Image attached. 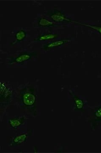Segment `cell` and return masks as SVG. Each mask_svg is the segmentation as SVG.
I'll list each match as a JSON object with an SVG mask.
<instances>
[{
	"mask_svg": "<svg viewBox=\"0 0 101 153\" xmlns=\"http://www.w3.org/2000/svg\"><path fill=\"white\" fill-rule=\"evenodd\" d=\"M81 25H84V26H86V27H89L92 28V29H94L97 31L98 32H99L101 34V27H97L96 26H92V25H87L86 24H79Z\"/></svg>",
	"mask_w": 101,
	"mask_h": 153,
	"instance_id": "cell-11",
	"label": "cell"
},
{
	"mask_svg": "<svg viewBox=\"0 0 101 153\" xmlns=\"http://www.w3.org/2000/svg\"><path fill=\"white\" fill-rule=\"evenodd\" d=\"M39 25L42 26H50L53 25V24L45 18H42L39 22Z\"/></svg>",
	"mask_w": 101,
	"mask_h": 153,
	"instance_id": "cell-9",
	"label": "cell"
},
{
	"mask_svg": "<svg viewBox=\"0 0 101 153\" xmlns=\"http://www.w3.org/2000/svg\"><path fill=\"white\" fill-rule=\"evenodd\" d=\"M75 102L78 109H82L84 106V102L82 100L77 97H75Z\"/></svg>",
	"mask_w": 101,
	"mask_h": 153,
	"instance_id": "cell-8",
	"label": "cell"
},
{
	"mask_svg": "<svg viewBox=\"0 0 101 153\" xmlns=\"http://www.w3.org/2000/svg\"><path fill=\"white\" fill-rule=\"evenodd\" d=\"M51 18L54 21L56 22H63L64 21L71 22V20L67 19L63 14H61L60 13H58L52 15Z\"/></svg>",
	"mask_w": 101,
	"mask_h": 153,
	"instance_id": "cell-4",
	"label": "cell"
},
{
	"mask_svg": "<svg viewBox=\"0 0 101 153\" xmlns=\"http://www.w3.org/2000/svg\"><path fill=\"white\" fill-rule=\"evenodd\" d=\"M35 96L29 92L24 94L22 96V101L24 105L26 107H34L36 102Z\"/></svg>",
	"mask_w": 101,
	"mask_h": 153,
	"instance_id": "cell-1",
	"label": "cell"
},
{
	"mask_svg": "<svg viewBox=\"0 0 101 153\" xmlns=\"http://www.w3.org/2000/svg\"><path fill=\"white\" fill-rule=\"evenodd\" d=\"M95 116L97 118H101V107L100 108L95 112Z\"/></svg>",
	"mask_w": 101,
	"mask_h": 153,
	"instance_id": "cell-12",
	"label": "cell"
},
{
	"mask_svg": "<svg viewBox=\"0 0 101 153\" xmlns=\"http://www.w3.org/2000/svg\"><path fill=\"white\" fill-rule=\"evenodd\" d=\"M25 121L24 117L14 118L9 121L10 125L14 128H16L22 125Z\"/></svg>",
	"mask_w": 101,
	"mask_h": 153,
	"instance_id": "cell-2",
	"label": "cell"
},
{
	"mask_svg": "<svg viewBox=\"0 0 101 153\" xmlns=\"http://www.w3.org/2000/svg\"><path fill=\"white\" fill-rule=\"evenodd\" d=\"M56 34H45L40 36L38 38V40L39 41H45V40H50L58 37Z\"/></svg>",
	"mask_w": 101,
	"mask_h": 153,
	"instance_id": "cell-5",
	"label": "cell"
},
{
	"mask_svg": "<svg viewBox=\"0 0 101 153\" xmlns=\"http://www.w3.org/2000/svg\"><path fill=\"white\" fill-rule=\"evenodd\" d=\"M26 36V33L23 30H20L19 31L18 33H17L16 34V38L17 40L19 41H21Z\"/></svg>",
	"mask_w": 101,
	"mask_h": 153,
	"instance_id": "cell-10",
	"label": "cell"
},
{
	"mask_svg": "<svg viewBox=\"0 0 101 153\" xmlns=\"http://www.w3.org/2000/svg\"><path fill=\"white\" fill-rule=\"evenodd\" d=\"M27 137L28 134H23L14 137L12 140L13 143L12 144V146L20 144L26 141Z\"/></svg>",
	"mask_w": 101,
	"mask_h": 153,
	"instance_id": "cell-3",
	"label": "cell"
},
{
	"mask_svg": "<svg viewBox=\"0 0 101 153\" xmlns=\"http://www.w3.org/2000/svg\"><path fill=\"white\" fill-rule=\"evenodd\" d=\"M67 41H54L52 42L51 43L48 44L47 46L48 48H53V47H58V46H61L62 44H64L65 42H67Z\"/></svg>",
	"mask_w": 101,
	"mask_h": 153,
	"instance_id": "cell-7",
	"label": "cell"
},
{
	"mask_svg": "<svg viewBox=\"0 0 101 153\" xmlns=\"http://www.w3.org/2000/svg\"><path fill=\"white\" fill-rule=\"evenodd\" d=\"M30 57V55L28 54H23L17 57L15 60V61L17 63H22L26 60H29Z\"/></svg>",
	"mask_w": 101,
	"mask_h": 153,
	"instance_id": "cell-6",
	"label": "cell"
}]
</instances>
